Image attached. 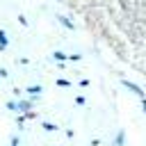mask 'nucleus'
Returning <instances> with one entry per match:
<instances>
[{
  "label": "nucleus",
  "mask_w": 146,
  "mask_h": 146,
  "mask_svg": "<svg viewBox=\"0 0 146 146\" xmlns=\"http://www.w3.org/2000/svg\"><path fill=\"white\" fill-rule=\"evenodd\" d=\"M121 84H123V87H125L128 91H132L135 96H139V98H146V94L141 91V87H139V84H135L132 80H128V78H123V80H121Z\"/></svg>",
  "instance_id": "1"
},
{
  "label": "nucleus",
  "mask_w": 146,
  "mask_h": 146,
  "mask_svg": "<svg viewBox=\"0 0 146 146\" xmlns=\"http://www.w3.org/2000/svg\"><path fill=\"white\" fill-rule=\"evenodd\" d=\"M16 105H18V114H27V112H32V100H30V98H18Z\"/></svg>",
  "instance_id": "2"
},
{
  "label": "nucleus",
  "mask_w": 146,
  "mask_h": 146,
  "mask_svg": "<svg viewBox=\"0 0 146 146\" xmlns=\"http://www.w3.org/2000/svg\"><path fill=\"white\" fill-rule=\"evenodd\" d=\"M25 91H27V96H30V100H34V98H39V94L43 91V87H41V84H30V87H27Z\"/></svg>",
  "instance_id": "3"
},
{
  "label": "nucleus",
  "mask_w": 146,
  "mask_h": 146,
  "mask_svg": "<svg viewBox=\"0 0 146 146\" xmlns=\"http://www.w3.org/2000/svg\"><path fill=\"white\" fill-rule=\"evenodd\" d=\"M114 146H125V132L123 130H119L114 135Z\"/></svg>",
  "instance_id": "4"
},
{
  "label": "nucleus",
  "mask_w": 146,
  "mask_h": 146,
  "mask_svg": "<svg viewBox=\"0 0 146 146\" xmlns=\"http://www.w3.org/2000/svg\"><path fill=\"white\" fill-rule=\"evenodd\" d=\"M7 43H9V36H7V32H5V30H0V52L7 48Z\"/></svg>",
  "instance_id": "5"
},
{
  "label": "nucleus",
  "mask_w": 146,
  "mask_h": 146,
  "mask_svg": "<svg viewBox=\"0 0 146 146\" xmlns=\"http://www.w3.org/2000/svg\"><path fill=\"white\" fill-rule=\"evenodd\" d=\"M52 59H55V62H66V59H68V55H66V52H62V50H55V52H52Z\"/></svg>",
  "instance_id": "6"
},
{
  "label": "nucleus",
  "mask_w": 146,
  "mask_h": 146,
  "mask_svg": "<svg viewBox=\"0 0 146 146\" xmlns=\"http://www.w3.org/2000/svg\"><path fill=\"white\" fill-rule=\"evenodd\" d=\"M57 18H59V23H62L66 30H73V27H75V25H73V21H68L66 16H57Z\"/></svg>",
  "instance_id": "7"
},
{
  "label": "nucleus",
  "mask_w": 146,
  "mask_h": 146,
  "mask_svg": "<svg viewBox=\"0 0 146 146\" xmlns=\"http://www.w3.org/2000/svg\"><path fill=\"white\" fill-rule=\"evenodd\" d=\"M55 84H57V87H71L73 82H71V80H66V78H57V80H55Z\"/></svg>",
  "instance_id": "8"
},
{
  "label": "nucleus",
  "mask_w": 146,
  "mask_h": 146,
  "mask_svg": "<svg viewBox=\"0 0 146 146\" xmlns=\"http://www.w3.org/2000/svg\"><path fill=\"white\" fill-rule=\"evenodd\" d=\"M41 128H43L46 132H55V130H57V125H55V123H50V121H43V125H41Z\"/></svg>",
  "instance_id": "9"
},
{
  "label": "nucleus",
  "mask_w": 146,
  "mask_h": 146,
  "mask_svg": "<svg viewBox=\"0 0 146 146\" xmlns=\"http://www.w3.org/2000/svg\"><path fill=\"white\" fill-rule=\"evenodd\" d=\"M7 110H11V112L18 114V105H16V100H7Z\"/></svg>",
  "instance_id": "10"
},
{
  "label": "nucleus",
  "mask_w": 146,
  "mask_h": 146,
  "mask_svg": "<svg viewBox=\"0 0 146 146\" xmlns=\"http://www.w3.org/2000/svg\"><path fill=\"white\" fill-rule=\"evenodd\" d=\"M75 103H78V105H84L87 98H84V96H75Z\"/></svg>",
  "instance_id": "11"
},
{
  "label": "nucleus",
  "mask_w": 146,
  "mask_h": 146,
  "mask_svg": "<svg viewBox=\"0 0 146 146\" xmlns=\"http://www.w3.org/2000/svg\"><path fill=\"white\" fill-rule=\"evenodd\" d=\"M68 59L71 62H78V59H82V55H68Z\"/></svg>",
  "instance_id": "12"
},
{
  "label": "nucleus",
  "mask_w": 146,
  "mask_h": 146,
  "mask_svg": "<svg viewBox=\"0 0 146 146\" xmlns=\"http://www.w3.org/2000/svg\"><path fill=\"white\" fill-rule=\"evenodd\" d=\"M9 146H18V137H16V135L11 137V144H9Z\"/></svg>",
  "instance_id": "13"
},
{
  "label": "nucleus",
  "mask_w": 146,
  "mask_h": 146,
  "mask_svg": "<svg viewBox=\"0 0 146 146\" xmlns=\"http://www.w3.org/2000/svg\"><path fill=\"white\" fill-rule=\"evenodd\" d=\"M7 75H9V73H7L5 68H0V78H7Z\"/></svg>",
  "instance_id": "14"
},
{
  "label": "nucleus",
  "mask_w": 146,
  "mask_h": 146,
  "mask_svg": "<svg viewBox=\"0 0 146 146\" xmlns=\"http://www.w3.org/2000/svg\"><path fill=\"white\" fill-rule=\"evenodd\" d=\"M141 110L146 112V98H141Z\"/></svg>",
  "instance_id": "15"
},
{
  "label": "nucleus",
  "mask_w": 146,
  "mask_h": 146,
  "mask_svg": "<svg viewBox=\"0 0 146 146\" xmlns=\"http://www.w3.org/2000/svg\"><path fill=\"white\" fill-rule=\"evenodd\" d=\"M55 2H62V0H55Z\"/></svg>",
  "instance_id": "16"
}]
</instances>
